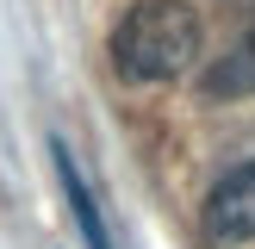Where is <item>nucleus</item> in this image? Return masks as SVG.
Masks as SVG:
<instances>
[{"instance_id":"1","label":"nucleus","mask_w":255,"mask_h":249,"mask_svg":"<svg viewBox=\"0 0 255 249\" xmlns=\"http://www.w3.org/2000/svg\"><path fill=\"white\" fill-rule=\"evenodd\" d=\"M206 56V19L187 0H137L112 25V69L137 87L187 81Z\"/></svg>"},{"instance_id":"2","label":"nucleus","mask_w":255,"mask_h":249,"mask_svg":"<svg viewBox=\"0 0 255 249\" xmlns=\"http://www.w3.org/2000/svg\"><path fill=\"white\" fill-rule=\"evenodd\" d=\"M199 231H206L212 249L255 243V156H243L237 168H224L212 181L206 206H199Z\"/></svg>"},{"instance_id":"3","label":"nucleus","mask_w":255,"mask_h":249,"mask_svg":"<svg viewBox=\"0 0 255 249\" xmlns=\"http://www.w3.org/2000/svg\"><path fill=\"white\" fill-rule=\"evenodd\" d=\"M199 94L206 100H255V25L224 56H212L206 69H199Z\"/></svg>"},{"instance_id":"4","label":"nucleus","mask_w":255,"mask_h":249,"mask_svg":"<svg viewBox=\"0 0 255 249\" xmlns=\"http://www.w3.org/2000/svg\"><path fill=\"white\" fill-rule=\"evenodd\" d=\"M50 156H56V174H62V193H69V212H75V224H81V237H87V249H112V237H106V224H100V199H94V187H87V174H81V162H75V149L62 143H50Z\"/></svg>"},{"instance_id":"5","label":"nucleus","mask_w":255,"mask_h":249,"mask_svg":"<svg viewBox=\"0 0 255 249\" xmlns=\"http://www.w3.org/2000/svg\"><path fill=\"white\" fill-rule=\"evenodd\" d=\"M224 6H249V12H255V0H224Z\"/></svg>"}]
</instances>
